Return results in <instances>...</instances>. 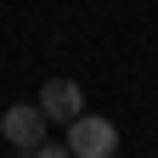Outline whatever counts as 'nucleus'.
Masks as SVG:
<instances>
[{"label": "nucleus", "instance_id": "obj_4", "mask_svg": "<svg viewBox=\"0 0 158 158\" xmlns=\"http://www.w3.org/2000/svg\"><path fill=\"white\" fill-rule=\"evenodd\" d=\"M23 158H73V152H68V141H40V147H28Z\"/></svg>", "mask_w": 158, "mask_h": 158}, {"label": "nucleus", "instance_id": "obj_1", "mask_svg": "<svg viewBox=\"0 0 158 158\" xmlns=\"http://www.w3.org/2000/svg\"><path fill=\"white\" fill-rule=\"evenodd\" d=\"M68 152H73V158H113V152H118L113 118H102V113H79V118H68Z\"/></svg>", "mask_w": 158, "mask_h": 158}, {"label": "nucleus", "instance_id": "obj_3", "mask_svg": "<svg viewBox=\"0 0 158 158\" xmlns=\"http://www.w3.org/2000/svg\"><path fill=\"white\" fill-rule=\"evenodd\" d=\"M40 113H45L51 124L79 118V113H85V90H79V79H45V85H40Z\"/></svg>", "mask_w": 158, "mask_h": 158}, {"label": "nucleus", "instance_id": "obj_2", "mask_svg": "<svg viewBox=\"0 0 158 158\" xmlns=\"http://www.w3.org/2000/svg\"><path fill=\"white\" fill-rule=\"evenodd\" d=\"M45 124H51V118L40 113V102H17V107H6V113H0V135H6L17 152H28V147H40V141H45Z\"/></svg>", "mask_w": 158, "mask_h": 158}]
</instances>
